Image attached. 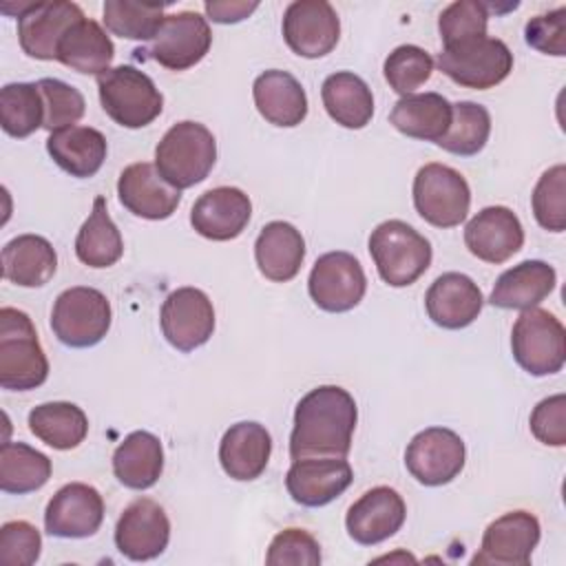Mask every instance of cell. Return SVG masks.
Returning <instances> with one entry per match:
<instances>
[{"label":"cell","mask_w":566,"mask_h":566,"mask_svg":"<svg viewBox=\"0 0 566 566\" xmlns=\"http://www.w3.org/2000/svg\"><path fill=\"white\" fill-rule=\"evenodd\" d=\"M217 161L214 135L199 122L172 124L155 148V168L177 190L201 184Z\"/></svg>","instance_id":"obj_2"},{"label":"cell","mask_w":566,"mask_h":566,"mask_svg":"<svg viewBox=\"0 0 566 566\" xmlns=\"http://www.w3.org/2000/svg\"><path fill=\"white\" fill-rule=\"evenodd\" d=\"M46 153L71 177H93L108 153L106 137L91 126H69L55 130L46 139Z\"/></svg>","instance_id":"obj_30"},{"label":"cell","mask_w":566,"mask_h":566,"mask_svg":"<svg viewBox=\"0 0 566 566\" xmlns=\"http://www.w3.org/2000/svg\"><path fill=\"white\" fill-rule=\"evenodd\" d=\"M51 469V460L24 442H4L0 449V489L4 493L24 495L42 489Z\"/></svg>","instance_id":"obj_37"},{"label":"cell","mask_w":566,"mask_h":566,"mask_svg":"<svg viewBox=\"0 0 566 566\" xmlns=\"http://www.w3.org/2000/svg\"><path fill=\"white\" fill-rule=\"evenodd\" d=\"M55 270L57 254L40 234H20L2 248V276L20 287H42Z\"/></svg>","instance_id":"obj_31"},{"label":"cell","mask_w":566,"mask_h":566,"mask_svg":"<svg viewBox=\"0 0 566 566\" xmlns=\"http://www.w3.org/2000/svg\"><path fill=\"white\" fill-rule=\"evenodd\" d=\"M212 44L208 20L197 11H177L164 15L157 33L148 42L146 53L150 60L170 71H186L199 64Z\"/></svg>","instance_id":"obj_10"},{"label":"cell","mask_w":566,"mask_h":566,"mask_svg":"<svg viewBox=\"0 0 566 566\" xmlns=\"http://www.w3.org/2000/svg\"><path fill=\"white\" fill-rule=\"evenodd\" d=\"M111 303L108 298L86 285L64 290L51 310V329L66 347H93L111 329Z\"/></svg>","instance_id":"obj_8"},{"label":"cell","mask_w":566,"mask_h":566,"mask_svg":"<svg viewBox=\"0 0 566 566\" xmlns=\"http://www.w3.org/2000/svg\"><path fill=\"white\" fill-rule=\"evenodd\" d=\"M489 135H491V115L486 106L464 99L453 104L451 126L444 133V137L438 139V146L447 153L471 157L486 146Z\"/></svg>","instance_id":"obj_39"},{"label":"cell","mask_w":566,"mask_h":566,"mask_svg":"<svg viewBox=\"0 0 566 566\" xmlns=\"http://www.w3.org/2000/svg\"><path fill=\"white\" fill-rule=\"evenodd\" d=\"M117 195L130 214L150 221L172 217L181 203V190L170 186L150 161L126 166L117 179Z\"/></svg>","instance_id":"obj_21"},{"label":"cell","mask_w":566,"mask_h":566,"mask_svg":"<svg viewBox=\"0 0 566 566\" xmlns=\"http://www.w3.org/2000/svg\"><path fill=\"white\" fill-rule=\"evenodd\" d=\"M270 453H272V438L268 429L252 420L232 424L219 442L221 469L232 480H239V482L256 480L265 471L270 462Z\"/></svg>","instance_id":"obj_25"},{"label":"cell","mask_w":566,"mask_h":566,"mask_svg":"<svg viewBox=\"0 0 566 566\" xmlns=\"http://www.w3.org/2000/svg\"><path fill=\"white\" fill-rule=\"evenodd\" d=\"M511 352L531 376L557 374L566 363V329L548 310H524L511 329Z\"/></svg>","instance_id":"obj_7"},{"label":"cell","mask_w":566,"mask_h":566,"mask_svg":"<svg viewBox=\"0 0 566 566\" xmlns=\"http://www.w3.org/2000/svg\"><path fill=\"white\" fill-rule=\"evenodd\" d=\"M464 243L480 261L500 265L524 245V228L511 208L486 206L467 223Z\"/></svg>","instance_id":"obj_22"},{"label":"cell","mask_w":566,"mask_h":566,"mask_svg":"<svg viewBox=\"0 0 566 566\" xmlns=\"http://www.w3.org/2000/svg\"><path fill=\"white\" fill-rule=\"evenodd\" d=\"M307 290L312 301L325 312L354 310L367 290V279L360 261L343 250L321 254L310 272Z\"/></svg>","instance_id":"obj_11"},{"label":"cell","mask_w":566,"mask_h":566,"mask_svg":"<svg viewBox=\"0 0 566 566\" xmlns=\"http://www.w3.org/2000/svg\"><path fill=\"white\" fill-rule=\"evenodd\" d=\"M557 283V272L546 261L528 259L502 272L491 290L489 303L502 310L537 307Z\"/></svg>","instance_id":"obj_27"},{"label":"cell","mask_w":566,"mask_h":566,"mask_svg":"<svg viewBox=\"0 0 566 566\" xmlns=\"http://www.w3.org/2000/svg\"><path fill=\"white\" fill-rule=\"evenodd\" d=\"M29 429L44 444L57 451H69L84 442L88 418L82 407L66 400H53L29 411Z\"/></svg>","instance_id":"obj_35"},{"label":"cell","mask_w":566,"mask_h":566,"mask_svg":"<svg viewBox=\"0 0 566 566\" xmlns=\"http://www.w3.org/2000/svg\"><path fill=\"white\" fill-rule=\"evenodd\" d=\"M252 97L261 117L274 126L292 128L307 117L305 88L287 71H263L252 84Z\"/></svg>","instance_id":"obj_26"},{"label":"cell","mask_w":566,"mask_h":566,"mask_svg":"<svg viewBox=\"0 0 566 566\" xmlns=\"http://www.w3.org/2000/svg\"><path fill=\"white\" fill-rule=\"evenodd\" d=\"M49 376V360L29 314L15 307L0 310V387L29 391Z\"/></svg>","instance_id":"obj_3"},{"label":"cell","mask_w":566,"mask_h":566,"mask_svg":"<svg viewBox=\"0 0 566 566\" xmlns=\"http://www.w3.org/2000/svg\"><path fill=\"white\" fill-rule=\"evenodd\" d=\"M40 531L27 520H11L0 526V564L31 566L40 559Z\"/></svg>","instance_id":"obj_46"},{"label":"cell","mask_w":566,"mask_h":566,"mask_svg":"<svg viewBox=\"0 0 566 566\" xmlns=\"http://www.w3.org/2000/svg\"><path fill=\"white\" fill-rule=\"evenodd\" d=\"M113 57L115 46L111 35L99 27V22L84 15L60 40L55 60L77 73L102 75L111 69Z\"/></svg>","instance_id":"obj_33"},{"label":"cell","mask_w":566,"mask_h":566,"mask_svg":"<svg viewBox=\"0 0 566 566\" xmlns=\"http://www.w3.org/2000/svg\"><path fill=\"white\" fill-rule=\"evenodd\" d=\"M104 522V500L99 491L84 482H71L55 491L44 509V528L53 537L82 539L99 531Z\"/></svg>","instance_id":"obj_18"},{"label":"cell","mask_w":566,"mask_h":566,"mask_svg":"<svg viewBox=\"0 0 566 566\" xmlns=\"http://www.w3.org/2000/svg\"><path fill=\"white\" fill-rule=\"evenodd\" d=\"M387 84L398 95H411L416 88H420L433 73V60L431 55L416 44H400L396 46L382 66Z\"/></svg>","instance_id":"obj_41"},{"label":"cell","mask_w":566,"mask_h":566,"mask_svg":"<svg viewBox=\"0 0 566 566\" xmlns=\"http://www.w3.org/2000/svg\"><path fill=\"white\" fill-rule=\"evenodd\" d=\"M265 564L270 566H316L321 564V546L316 537L303 528H285L270 542Z\"/></svg>","instance_id":"obj_45"},{"label":"cell","mask_w":566,"mask_h":566,"mask_svg":"<svg viewBox=\"0 0 566 566\" xmlns=\"http://www.w3.org/2000/svg\"><path fill=\"white\" fill-rule=\"evenodd\" d=\"M166 4L155 2H133V0H106L104 24L113 35L126 40L150 42L164 20Z\"/></svg>","instance_id":"obj_40"},{"label":"cell","mask_w":566,"mask_h":566,"mask_svg":"<svg viewBox=\"0 0 566 566\" xmlns=\"http://www.w3.org/2000/svg\"><path fill=\"white\" fill-rule=\"evenodd\" d=\"M44 124V104L35 82H11L0 88V126L11 137H29Z\"/></svg>","instance_id":"obj_38"},{"label":"cell","mask_w":566,"mask_h":566,"mask_svg":"<svg viewBox=\"0 0 566 566\" xmlns=\"http://www.w3.org/2000/svg\"><path fill=\"white\" fill-rule=\"evenodd\" d=\"M354 480L345 458H301L285 473V489L301 506H325L347 491Z\"/></svg>","instance_id":"obj_20"},{"label":"cell","mask_w":566,"mask_h":566,"mask_svg":"<svg viewBox=\"0 0 566 566\" xmlns=\"http://www.w3.org/2000/svg\"><path fill=\"white\" fill-rule=\"evenodd\" d=\"M252 217L250 197L234 186L206 190L190 210L192 228L210 241L237 239Z\"/></svg>","instance_id":"obj_23"},{"label":"cell","mask_w":566,"mask_h":566,"mask_svg":"<svg viewBox=\"0 0 566 566\" xmlns=\"http://www.w3.org/2000/svg\"><path fill=\"white\" fill-rule=\"evenodd\" d=\"M358 409L354 396L338 385L307 391L294 409L290 458H347Z\"/></svg>","instance_id":"obj_1"},{"label":"cell","mask_w":566,"mask_h":566,"mask_svg":"<svg viewBox=\"0 0 566 566\" xmlns=\"http://www.w3.org/2000/svg\"><path fill=\"white\" fill-rule=\"evenodd\" d=\"M407 517L402 495L391 486H374L365 491L345 515L349 537L363 546H374L396 535Z\"/></svg>","instance_id":"obj_19"},{"label":"cell","mask_w":566,"mask_h":566,"mask_svg":"<svg viewBox=\"0 0 566 566\" xmlns=\"http://www.w3.org/2000/svg\"><path fill=\"white\" fill-rule=\"evenodd\" d=\"M539 520L531 511H509L484 528L480 551L471 564L526 566L539 544Z\"/></svg>","instance_id":"obj_15"},{"label":"cell","mask_w":566,"mask_h":566,"mask_svg":"<svg viewBox=\"0 0 566 566\" xmlns=\"http://www.w3.org/2000/svg\"><path fill=\"white\" fill-rule=\"evenodd\" d=\"M254 259L265 279L287 283L298 274L305 259L303 234L287 221H270L254 241Z\"/></svg>","instance_id":"obj_28"},{"label":"cell","mask_w":566,"mask_h":566,"mask_svg":"<svg viewBox=\"0 0 566 566\" xmlns=\"http://www.w3.org/2000/svg\"><path fill=\"white\" fill-rule=\"evenodd\" d=\"M453 104L440 93H411L400 97L391 113L389 124L413 139L436 142L444 137L451 126Z\"/></svg>","instance_id":"obj_29"},{"label":"cell","mask_w":566,"mask_h":566,"mask_svg":"<svg viewBox=\"0 0 566 566\" xmlns=\"http://www.w3.org/2000/svg\"><path fill=\"white\" fill-rule=\"evenodd\" d=\"M15 18L22 51L35 60H55L60 40L84 18V11L69 0L20 2Z\"/></svg>","instance_id":"obj_13"},{"label":"cell","mask_w":566,"mask_h":566,"mask_svg":"<svg viewBox=\"0 0 566 566\" xmlns=\"http://www.w3.org/2000/svg\"><path fill=\"white\" fill-rule=\"evenodd\" d=\"M438 69L464 88L486 91L509 77L513 53L500 38H471L444 44L438 53Z\"/></svg>","instance_id":"obj_6"},{"label":"cell","mask_w":566,"mask_h":566,"mask_svg":"<svg viewBox=\"0 0 566 566\" xmlns=\"http://www.w3.org/2000/svg\"><path fill=\"white\" fill-rule=\"evenodd\" d=\"M259 7V2H245V0H208L203 4L208 18L212 22L219 24H234L245 20L254 9Z\"/></svg>","instance_id":"obj_49"},{"label":"cell","mask_w":566,"mask_h":566,"mask_svg":"<svg viewBox=\"0 0 566 566\" xmlns=\"http://www.w3.org/2000/svg\"><path fill=\"white\" fill-rule=\"evenodd\" d=\"M35 84H38V91H40L42 104H44L42 128H46L49 133H55V130L75 126L82 119V115L86 111V102H84V95L75 86H71L57 77H42Z\"/></svg>","instance_id":"obj_42"},{"label":"cell","mask_w":566,"mask_h":566,"mask_svg":"<svg viewBox=\"0 0 566 566\" xmlns=\"http://www.w3.org/2000/svg\"><path fill=\"white\" fill-rule=\"evenodd\" d=\"M484 296L478 283L462 272L440 274L424 294L429 318L444 329H462L482 312Z\"/></svg>","instance_id":"obj_24"},{"label":"cell","mask_w":566,"mask_h":566,"mask_svg":"<svg viewBox=\"0 0 566 566\" xmlns=\"http://www.w3.org/2000/svg\"><path fill=\"white\" fill-rule=\"evenodd\" d=\"M533 436L548 447L566 444V396L555 394L539 400L531 413Z\"/></svg>","instance_id":"obj_48"},{"label":"cell","mask_w":566,"mask_h":566,"mask_svg":"<svg viewBox=\"0 0 566 566\" xmlns=\"http://www.w3.org/2000/svg\"><path fill=\"white\" fill-rule=\"evenodd\" d=\"M321 97L327 115L343 128H365L374 115V95L363 77L352 71H336L325 77Z\"/></svg>","instance_id":"obj_34"},{"label":"cell","mask_w":566,"mask_h":566,"mask_svg":"<svg viewBox=\"0 0 566 566\" xmlns=\"http://www.w3.org/2000/svg\"><path fill=\"white\" fill-rule=\"evenodd\" d=\"M170 539V520L161 504L150 497L130 502L115 524V546L133 562L159 557Z\"/></svg>","instance_id":"obj_17"},{"label":"cell","mask_w":566,"mask_h":566,"mask_svg":"<svg viewBox=\"0 0 566 566\" xmlns=\"http://www.w3.org/2000/svg\"><path fill=\"white\" fill-rule=\"evenodd\" d=\"M75 254L88 268H111L124 254V239L106 210V199L95 197L88 219L75 237Z\"/></svg>","instance_id":"obj_36"},{"label":"cell","mask_w":566,"mask_h":566,"mask_svg":"<svg viewBox=\"0 0 566 566\" xmlns=\"http://www.w3.org/2000/svg\"><path fill=\"white\" fill-rule=\"evenodd\" d=\"M464 462V440L447 427H429L416 433L405 451L407 471L424 486L449 484L460 475Z\"/></svg>","instance_id":"obj_12"},{"label":"cell","mask_w":566,"mask_h":566,"mask_svg":"<svg viewBox=\"0 0 566 566\" xmlns=\"http://www.w3.org/2000/svg\"><path fill=\"white\" fill-rule=\"evenodd\" d=\"M97 93L104 113L124 128H144L164 108L155 82L139 69L119 64L97 75Z\"/></svg>","instance_id":"obj_5"},{"label":"cell","mask_w":566,"mask_h":566,"mask_svg":"<svg viewBox=\"0 0 566 566\" xmlns=\"http://www.w3.org/2000/svg\"><path fill=\"white\" fill-rule=\"evenodd\" d=\"M531 206L537 223L551 232L566 228V166L557 164L537 179Z\"/></svg>","instance_id":"obj_43"},{"label":"cell","mask_w":566,"mask_h":566,"mask_svg":"<svg viewBox=\"0 0 566 566\" xmlns=\"http://www.w3.org/2000/svg\"><path fill=\"white\" fill-rule=\"evenodd\" d=\"M369 254L380 279L391 287L416 283L431 265V243L400 219L378 223L369 234Z\"/></svg>","instance_id":"obj_4"},{"label":"cell","mask_w":566,"mask_h":566,"mask_svg":"<svg viewBox=\"0 0 566 566\" xmlns=\"http://www.w3.org/2000/svg\"><path fill=\"white\" fill-rule=\"evenodd\" d=\"M340 38L336 9L325 0H294L283 13V40L301 57L327 55Z\"/></svg>","instance_id":"obj_16"},{"label":"cell","mask_w":566,"mask_h":566,"mask_svg":"<svg viewBox=\"0 0 566 566\" xmlns=\"http://www.w3.org/2000/svg\"><path fill=\"white\" fill-rule=\"evenodd\" d=\"M164 471V447L150 431L128 433L113 453L115 478L135 491H146L157 484Z\"/></svg>","instance_id":"obj_32"},{"label":"cell","mask_w":566,"mask_h":566,"mask_svg":"<svg viewBox=\"0 0 566 566\" xmlns=\"http://www.w3.org/2000/svg\"><path fill=\"white\" fill-rule=\"evenodd\" d=\"M526 44L546 55H566V7L531 18L524 27Z\"/></svg>","instance_id":"obj_47"},{"label":"cell","mask_w":566,"mask_h":566,"mask_svg":"<svg viewBox=\"0 0 566 566\" xmlns=\"http://www.w3.org/2000/svg\"><path fill=\"white\" fill-rule=\"evenodd\" d=\"M411 192L416 212L436 228H455L469 214L471 188L451 166L424 164L413 177Z\"/></svg>","instance_id":"obj_9"},{"label":"cell","mask_w":566,"mask_h":566,"mask_svg":"<svg viewBox=\"0 0 566 566\" xmlns=\"http://www.w3.org/2000/svg\"><path fill=\"white\" fill-rule=\"evenodd\" d=\"M166 340L179 352H192L206 345L214 332V307L208 294L199 287L172 290L159 314Z\"/></svg>","instance_id":"obj_14"},{"label":"cell","mask_w":566,"mask_h":566,"mask_svg":"<svg viewBox=\"0 0 566 566\" xmlns=\"http://www.w3.org/2000/svg\"><path fill=\"white\" fill-rule=\"evenodd\" d=\"M489 4L480 0H455L442 9L438 18V31L442 44H455L471 38L486 35Z\"/></svg>","instance_id":"obj_44"}]
</instances>
